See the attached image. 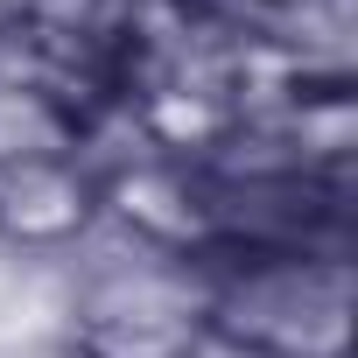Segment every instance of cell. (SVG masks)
Wrapping results in <instances>:
<instances>
[{
  "instance_id": "6da1fadb",
  "label": "cell",
  "mask_w": 358,
  "mask_h": 358,
  "mask_svg": "<svg viewBox=\"0 0 358 358\" xmlns=\"http://www.w3.org/2000/svg\"><path fill=\"white\" fill-rule=\"evenodd\" d=\"M211 330L253 358H344L351 274L344 260L267 253L211 295Z\"/></svg>"
},
{
  "instance_id": "7a4b0ae2",
  "label": "cell",
  "mask_w": 358,
  "mask_h": 358,
  "mask_svg": "<svg viewBox=\"0 0 358 358\" xmlns=\"http://www.w3.org/2000/svg\"><path fill=\"white\" fill-rule=\"evenodd\" d=\"M211 330V295L190 274L127 267L85 288L78 302V351L85 358H190Z\"/></svg>"
},
{
  "instance_id": "3957f363",
  "label": "cell",
  "mask_w": 358,
  "mask_h": 358,
  "mask_svg": "<svg viewBox=\"0 0 358 358\" xmlns=\"http://www.w3.org/2000/svg\"><path fill=\"white\" fill-rule=\"evenodd\" d=\"M92 218V190L71 162H43V169H0V232H15L29 246L71 239Z\"/></svg>"
},
{
  "instance_id": "277c9868",
  "label": "cell",
  "mask_w": 358,
  "mask_h": 358,
  "mask_svg": "<svg viewBox=\"0 0 358 358\" xmlns=\"http://www.w3.org/2000/svg\"><path fill=\"white\" fill-rule=\"evenodd\" d=\"M78 113L29 85V78H0V169H43V162H78Z\"/></svg>"
},
{
  "instance_id": "5b68a950",
  "label": "cell",
  "mask_w": 358,
  "mask_h": 358,
  "mask_svg": "<svg viewBox=\"0 0 358 358\" xmlns=\"http://www.w3.org/2000/svg\"><path fill=\"white\" fill-rule=\"evenodd\" d=\"M29 8H36V0H0V29H15V22H22Z\"/></svg>"
}]
</instances>
